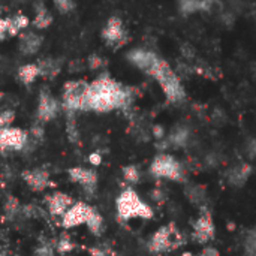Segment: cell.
<instances>
[{
  "instance_id": "30bf717a",
  "label": "cell",
  "mask_w": 256,
  "mask_h": 256,
  "mask_svg": "<svg viewBox=\"0 0 256 256\" xmlns=\"http://www.w3.org/2000/svg\"><path fill=\"white\" fill-rule=\"evenodd\" d=\"M128 60L135 66L138 68L140 70H142L144 74L150 75L152 70L154 69V66L158 64V62L160 60V57L150 51V50H144V48H135V50H130L128 52Z\"/></svg>"
},
{
  "instance_id": "5bb4252c",
  "label": "cell",
  "mask_w": 256,
  "mask_h": 256,
  "mask_svg": "<svg viewBox=\"0 0 256 256\" xmlns=\"http://www.w3.org/2000/svg\"><path fill=\"white\" fill-rule=\"evenodd\" d=\"M218 6V0H178V8L184 15L195 12H212Z\"/></svg>"
},
{
  "instance_id": "9a60e30c",
  "label": "cell",
  "mask_w": 256,
  "mask_h": 256,
  "mask_svg": "<svg viewBox=\"0 0 256 256\" xmlns=\"http://www.w3.org/2000/svg\"><path fill=\"white\" fill-rule=\"evenodd\" d=\"M72 204H74L72 198L66 194H62V192H57L46 200L48 210L54 216H63Z\"/></svg>"
},
{
  "instance_id": "5b68a950",
  "label": "cell",
  "mask_w": 256,
  "mask_h": 256,
  "mask_svg": "<svg viewBox=\"0 0 256 256\" xmlns=\"http://www.w3.org/2000/svg\"><path fill=\"white\" fill-rule=\"evenodd\" d=\"M182 234L177 231L174 224L160 226L150 238L148 249L153 254H162L172 249H177L182 244Z\"/></svg>"
},
{
  "instance_id": "1f68e13d",
  "label": "cell",
  "mask_w": 256,
  "mask_h": 256,
  "mask_svg": "<svg viewBox=\"0 0 256 256\" xmlns=\"http://www.w3.org/2000/svg\"><path fill=\"white\" fill-rule=\"evenodd\" d=\"M90 160H92L93 165H99V164H100V156H99V154H92Z\"/></svg>"
},
{
  "instance_id": "44dd1931",
  "label": "cell",
  "mask_w": 256,
  "mask_h": 256,
  "mask_svg": "<svg viewBox=\"0 0 256 256\" xmlns=\"http://www.w3.org/2000/svg\"><path fill=\"white\" fill-rule=\"evenodd\" d=\"M38 66H39L40 75H45V76H54V75H57V72H58V64H57V62H54V60L40 62Z\"/></svg>"
},
{
  "instance_id": "ba28073f",
  "label": "cell",
  "mask_w": 256,
  "mask_h": 256,
  "mask_svg": "<svg viewBox=\"0 0 256 256\" xmlns=\"http://www.w3.org/2000/svg\"><path fill=\"white\" fill-rule=\"evenodd\" d=\"M93 213H94V208L88 207L87 204L75 202L62 216V225L64 228H75V226H80V225H84V224L87 225V222L90 220Z\"/></svg>"
},
{
  "instance_id": "2e32d148",
  "label": "cell",
  "mask_w": 256,
  "mask_h": 256,
  "mask_svg": "<svg viewBox=\"0 0 256 256\" xmlns=\"http://www.w3.org/2000/svg\"><path fill=\"white\" fill-rule=\"evenodd\" d=\"M69 177H70L72 182H75L80 186L87 188V189L88 188H94V184L98 182V177H96V174L92 170L81 168V166H76V168L69 170Z\"/></svg>"
},
{
  "instance_id": "e0dca14e",
  "label": "cell",
  "mask_w": 256,
  "mask_h": 256,
  "mask_svg": "<svg viewBox=\"0 0 256 256\" xmlns=\"http://www.w3.org/2000/svg\"><path fill=\"white\" fill-rule=\"evenodd\" d=\"M42 45V36L34 32H26L20 34V50L26 56L34 54Z\"/></svg>"
},
{
  "instance_id": "484cf974",
  "label": "cell",
  "mask_w": 256,
  "mask_h": 256,
  "mask_svg": "<svg viewBox=\"0 0 256 256\" xmlns=\"http://www.w3.org/2000/svg\"><path fill=\"white\" fill-rule=\"evenodd\" d=\"M14 111H9V110H4V111H0V129H4V128H9L14 122Z\"/></svg>"
},
{
  "instance_id": "3957f363",
  "label": "cell",
  "mask_w": 256,
  "mask_h": 256,
  "mask_svg": "<svg viewBox=\"0 0 256 256\" xmlns=\"http://www.w3.org/2000/svg\"><path fill=\"white\" fill-rule=\"evenodd\" d=\"M117 214L122 220H130V219H152L153 210L152 207L141 200V196L132 189H124L118 198H117Z\"/></svg>"
},
{
  "instance_id": "8992f818",
  "label": "cell",
  "mask_w": 256,
  "mask_h": 256,
  "mask_svg": "<svg viewBox=\"0 0 256 256\" xmlns=\"http://www.w3.org/2000/svg\"><path fill=\"white\" fill-rule=\"evenodd\" d=\"M87 87L88 84L84 81H72V82H66L64 88H63V98H62V105L74 112L78 110H82L84 106V99H86V93H87Z\"/></svg>"
},
{
  "instance_id": "4316f807",
  "label": "cell",
  "mask_w": 256,
  "mask_h": 256,
  "mask_svg": "<svg viewBox=\"0 0 256 256\" xmlns=\"http://www.w3.org/2000/svg\"><path fill=\"white\" fill-rule=\"evenodd\" d=\"M54 4H56V8L62 14H68V12H70L75 8L74 0H54Z\"/></svg>"
},
{
  "instance_id": "d4e9b609",
  "label": "cell",
  "mask_w": 256,
  "mask_h": 256,
  "mask_svg": "<svg viewBox=\"0 0 256 256\" xmlns=\"http://www.w3.org/2000/svg\"><path fill=\"white\" fill-rule=\"evenodd\" d=\"M188 195H189L192 202H201L204 200V196H206V189L202 186L194 184L190 189H188Z\"/></svg>"
},
{
  "instance_id": "4dcf8cb0",
  "label": "cell",
  "mask_w": 256,
  "mask_h": 256,
  "mask_svg": "<svg viewBox=\"0 0 256 256\" xmlns=\"http://www.w3.org/2000/svg\"><path fill=\"white\" fill-rule=\"evenodd\" d=\"M8 26H9V21L4 18H0V40L4 38V34H8Z\"/></svg>"
},
{
  "instance_id": "7402d4cb",
  "label": "cell",
  "mask_w": 256,
  "mask_h": 256,
  "mask_svg": "<svg viewBox=\"0 0 256 256\" xmlns=\"http://www.w3.org/2000/svg\"><path fill=\"white\" fill-rule=\"evenodd\" d=\"M123 177H124V180H126L128 183L135 184V183L140 182L141 174H140V170H138L135 165H129V166L123 168Z\"/></svg>"
},
{
  "instance_id": "7c38bea8",
  "label": "cell",
  "mask_w": 256,
  "mask_h": 256,
  "mask_svg": "<svg viewBox=\"0 0 256 256\" xmlns=\"http://www.w3.org/2000/svg\"><path fill=\"white\" fill-rule=\"evenodd\" d=\"M60 110L58 100L50 92H40L38 104V118L40 122H51Z\"/></svg>"
},
{
  "instance_id": "52a82bcc",
  "label": "cell",
  "mask_w": 256,
  "mask_h": 256,
  "mask_svg": "<svg viewBox=\"0 0 256 256\" xmlns=\"http://www.w3.org/2000/svg\"><path fill=\"white\" fill-rule=\"evenodd\" d=\"M194 240L200 244H207L216 236V225L212 213L207 208H202L198 219L194 222Z\"/></svg>"
},
{
  "instance_id": "7a4b0ae2",
  "label": "cell",
  "mask_w": 256,
  "mask_h": 256,
  "mask_svg": "<svg viewBox=\"0 0 256 256\" xmlns=\"http://www.w3.org/2000/svg\"><path fill=\"white\" fill-rule=\"evenodd\" d=\"M150 76H153L159 82L162 92L165 93V98L171 104H182V102H184L186 90H184L180 78L177 76V74L171 69V66L164 58H160L158 62V64L152 70Z\"/></svg>"
},
{
  "instance_id": "ffe728a7",
  "label": "cell",
  "mask_w": 256,
  "mask_h": 256,
  "mask_svg": "<svg viewBox=\"0 0 256 256\" xmlns=\"http://www.w3.org/2000/svg\"><path fill=\"white\" fill-rule=\"evenodd\" d=\"M8 21H9V26H8V33H9V34H18V33H20L21 30H24V28L27 27V24H28V20H27V16H24V15H16V16L8 20Z\"/></svg>"
},
{
  "instance_id": "d6a6232c",
  "label": "cell",
  "mask_w": 256,
  "mask_h": 256,
  "mask_svg": "<svg viewBox=\"0 0 256 256\" xmlns=\"http://www.w3.org/2000/svg\"><path fill=\"white\" fill-rule=\"evenodd\" d=\"M182 256H195V255H194V254H190V252H184Z\"/></svg>"
},
{
  "instance_id": "836d02e7",
  "label": "cell",
  "mask_w": 256,
  "mask_h": 256,
  "mask_svg": "<svg viewBox=\"0 0 256 256\" xmlns=\"http://www.w3.org/2000/svg\"><path fill=\"white\" fill-rule=\"evenodd\" d=\"M0 98H2V94H0Z\"/></svg>"
},
{
  "instance_id": "cb8c5ba5",
  "label": "cell",
  "mask_w": 256,
  "mask_h": 256,
  "mask_svg": "<svg viewBox=\"0 0 256 256\" xmlns=\"http://www.w3.org/2000/svg\"><path fill=\"white\" fill-rule=\"evenodd\" d=\"M188 140H189V132H188L186 129H178V130H176V132L171 135V138H170V141H171L174 146H184V144L188 142Z\"/></svg>"
},
{
  "instance_id": "6da1fadb",
  "label": "cell",
  "mask_w": 256,
  "mask_h": 256,
  "mask_svg": "<svg viewBox=\"0 0 256 256\" xmlns=\"http://www.w3.org/2000/svg\"><path fill=\"white\" fill-rule=\"evenodd\" d=\"M132 102V93L128 87L104 75L87 87L84 111L108 112L112 110L128 108Z\"/></svg>"
},
{
  "instance_id": "ac0fdd59",
  "label": "cell",
  "mask_w": 256,
  "mask_h": 256,
  "mask_svg": "<svg viewBox=\"0 0 256 256\" xmlns=\"http://www.w3.org/2000/svg\"><path fill=\"white\" fill-rule=\"evenodd\" d=\"M24 178H26L27 184L36 190H42L48 184V174L45 171H40V170H33V171L26 172Z\"/></svg>"
},
{
  "instance_id": "d6986e66",
  "label": "cell",
  "mask_w": 256,
  "mask_h": 256,
  "mask_svg": "<svg viewBox=\"0 0 256 256\" xmlns=\"http://www.w3.org/2000/svg\"><path fill=\"white\" fill-rule=\"evenodd\" d=\"M40 75L39 72V66L38 64H33V63H28V64H24L18 69V78L21 82L24 84H32L38 76Z\"/></svg>"
},
{
  "instance_id": "83f0119b",
  "label": "cell",
  "mask_w": 256,
  "mask_h": 256,
  "mask_svg": "<svg viewBox=\"0 0 256 256\" xmlns=\"http://www.w3.org/2000/svg\"><path fill=\"white\" fill-rule=\"evenodd\" d=\"M200 256H220V254H219V250H218L216 248H213V246H206V248L201 250Z\"/></svg>"
},
{
  "instance_id": "f1b7e54d",
  "label": "cell",
  "mask_w": 256,
  "mask_h": 256,
  "mask_svg": "<svg viewBox=\"0 0 256 256\" xmlns=\"http://www.w3.org/2000/svg\"><path fill=\"white\" fill-rule=\"evenodd\" d=\"M246 152H248L249 158L255 159L256 158V138L255 140H250V141L248 142V146H246Z\"/></svg>"
},
{
  "instance_id": "f546056e",
  "label": "cell",
  "mask_w": 256,
  "mask_h": 256,
  "mask_svg": "<svg viewBox=\"0 0 256 256\" xmlns=\"http://www.w3.org/2000/svg\"><path fill=\"white\" fill-rule=\"evenodd\" d=\"M102 58L99 57V56H92L90 57V60H88V64H90V68L92 69H99L100 66H102Z\"/></svg>"
},
{
  "instance_id": "9c48e42d",
  "label": "cell",
  "mask_w": 256,
  "mask_h": 256,
  "mask_svg": "<svg viewBox=\"0 0 256 256\" xmlns=\"http://www.w3.org/2000/svg\"><path fill=\"white\" fill-rule=\"evenodd\" d=\"M102 38L108 45L114 48L124 45L128 42V32L123 21L118 16H111L102 30Z\"/></svg>"
},
{
  "instance_id": "603a6c76",
  "label": "cell",
  "mask_w": 256,
  "mask_h": 256,
  "mask_svg": "<svg viewBox=\"0 0 256 256\" xmlns=\"http://www.w3.org/2000/svg\"><path fill=\"white\" fill-rule=\"evenodd\" d=\"M52 21V16L48 14V10L46 9H40L38 14H36V18H34V26L38 27V28H44V27H46V26H50V22Z\"/></svg>"
},
{
  "instance_id": "4fadbf2b",
  "label": "cell",
  "mask_w": 256,
  "mask_h": 256,
  "mask_svg": "<svg viewBox=\"0 0 256 256\" xmlns=\"http://www.w3.org/2000/svg\"><path fill=\"white\" fill-rule=\"evenodd\" d=\"M250 174H252V166L249 164L243 162V164H238V165L232 166L226 172V182L234 188H242L249 180Z\"/></svg>"
},
{
  "instance_id": "277c9868",
  "label": "cell",
  "mask_w": 256,
  "mask_h": 256,
  "mask_svg": "<svg viewBox=\"0 0 256 256\" xmlns=\"http://www.w3.org/2000/svg\"><path fill=\"white\" fill-rule=\"evenodd\" d=\"M150 172L158 178H166L171 182H182L184 178V170L180 160L166 153L158 154L153 159Z\"/></svg>"
},
{
  "instance_id": "8fae6325",
  "label": "cell",
  "mask_w": 256,
  "mask_h": 256,
  "mask_svg": "<svg viewBox=\"0 0 256 256\" xmlns=\"http://www.w3.org/2000/svg\"><path fill=\"white\" fill-rule=\"evenodd\" d=\"M27 142V134L18 128H4L0 129V150H21Z\"/></svg>"
}]
</instances>
